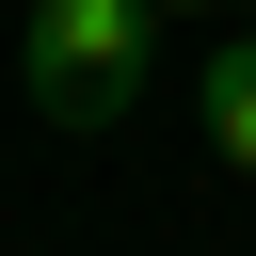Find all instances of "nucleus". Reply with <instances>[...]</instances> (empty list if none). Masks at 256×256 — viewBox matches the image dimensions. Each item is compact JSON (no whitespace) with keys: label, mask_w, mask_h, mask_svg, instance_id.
Masks as SVG:
<instances>
[{"label":"nucleus","mask_w":256,"mask_h":256,"mask_svg":"<svg viewBox=\"0 0 256 256\" xmlns=\"http://www.w3.org/2000/svg\"><path fill=\"white\" fill-rule=\"evenodd\" d=\"M144 64H160V0H32V32H16V80H32V112L64 144L128 128Z\"/></svg>","instance_id":"nucleus-1"},{"label":"nucleus","mask_w":256,"mask_h":256,"mask_svg":"<svg viewBox=\"0 0 256 256\" xmlns=\"http://www.w3.org/2000/svg\"><path fill=\"white\" fill-rule=\"evenodd\" d=\"M208 160H224V176H256V32H224V48H208Z\"/></svg>","instance_id":"nucleus-2"},{"label":"nucleus","mask_w":256,"mask_h":256,"mask_svg":"<svg viewBox=\"0 0 256 256\" xmlns=\"http://www.w3.org/2000/svg\"><path fill=\"white\" fill-rule=\"evenodd\" d=\"M160 16H224V0H160Z\"/></svg>","instance_id":"nucleus-3"}]
</instances>
